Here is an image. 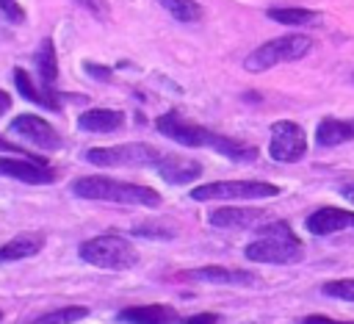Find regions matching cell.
I'll return each instance as SVG.
<instances>
[{
  "label": "cell",
  "instance_id": "cell-10",
  "mask_svg": "<svg viewBox=\"0 0 354 324\" xmlns=\"http://www.w3.org/2000/svg\"><path fill=\"white\" fill-rule=\"evenodd\" d=\"M0 174L22 180V183H30V186L55 183V177H58L47 163H36V161L19 158V155H0Z\"/></svg>",
  "mask_w": 354,
  "mask_h": 324
},
{
  "label": "cell",
  "instance_id": "cell-1",
  "mask_svg": "<svg viewBox=\"0 0 354 324\" xmlns=\"http://www.w3.org/2000/svg\"><path fill=\"white\" fill-rule=\"evenodd\" d=\"M257 241H252L243 255L254 263H274V266H288V263H299L304 258V246L296 238V233L290 230V224L285 219H274V222H263L257 224Z\"/></svg>",
  "mask_w": 354,
  "mask_h": 324
},
{
  "label": "cell",
  "instance_id": "cell-25",
  "mask_svg": "<svg viewBox=\"0 0 354 324\" xmlns=\"http://www.w3.org/2000/svg\"><path fill=\"white\" fill-rule=\"evenodd\" d=\"M133 233H136V235H149V238H163V241H169V238L174 235V230L160 227V224H141V227H136Z\"/></svg>",
  "mask_w": 354,
  "mask_h": 324
},
{
  "label": "cell",
  "instance_id": "cell-30",
  "mask_svg": "<svg viewBox=\"0 0 354 324\" xmlns=\"http://www.w3.org/2000/svg\"><path fill=\"white\" fill-rule=\"evenodd\" d=\"M0 152H14V155H22V158H30V161H33V155H28L22 147L11 144V141H8V138H3V136H0Z\"/></svg>",
  "mask_w": 354,
  "mask_h": 324
},
{
  "label": "cell",
  "instance_id": "cell-7",
  "mask_svg": "<svg viewBox=\"0 0 354 324\" xmlns=\"http://www.w3.org/2000/svg\"><path fill=\"white\" fill-rule=\"evenodd\" d=\"M155 127H158L160 136L183 144V147H210L213 150V144L218 141V133L216 130H207L202 125H194V122L183 119L177 111H166L163 116H158L155 119Z\"/></svg>",
  "mask_w": 354,
  "mask_h": 324
},
{
  "label": "cell",
  "instance_id": "cell-31",
  "mask_svg": "<svg viewBox=\"0 0 354 324\" xmlns=\"http://www.w3.org/2000/svg\"><path fill=\"white\" fill-rule=\"evenodd\" d=\"M86 72L94 75V78H111V69H102V66H97L91 61H86Z\"/></svg>",
  "mask_w": 354,
  "mask_h": 324
},
{
  "label": "cell",
  "instance_id": "cell-18",
  "mask_svg": "<svg viewBox=\"0 0 354 324\" xmlns=\"http://www.w3.org/2000/svg\"><path fill=\"white\" fill-rule=\"evenodd\" d=\"M354 138V119H335V116H326L318 122L315 127V141L318 147H337V144H346Z\"/></svg>",
  "mask_w": 354,
  "mask_h": 324
},
{
  "label": "cell",
  "instance_id": "cell-9",
  "mask_svg": "<svg viewBox=\"0 0 354 324\" xmlns=\"http://www.w3.org/2000/svg\"><path fill=\"white\" fill-rule=\"evenodd\" d=\"M11 130L17 136L28 138L30 144L41 147V150H58L64 144L61 136H58V130L50 122H44L41 116H36V114H19V116H14L11 119Z\"/></svg>",
  "mask_w": 354,
  "mask_h": 324
},
{
  "label": "cell",
  "instance_id": "cell-24",
  "mask_svg": "<svg viewBox=\"0 0 354 324\" xmlns=\"http://www.w3.org/2000/svg\"><path fill=\"white\" fill-rule=\"evenodd\" d=\"M321 291L332 299H343V302H354V277L346 280H326L321 285Z\"/></svg>",
  "mask_w": 354,
  "mask_h": 324
},
{
  "label": "cell",
  "instance_id": "cell-34",
  "mask_svg": "<svg viewBox=\"0 0 354 324\" xmlns=\"http://www.w3.org/2000/svg\"><path fill=\"white\" fill-rule=\"evenodd\" d=\"M351 80H354V72H351Z\"/></svg>",
  "mask_w": 354,
  "mask_h": 324
},
{
  "label": "cell",
  "instance_id": "cell-22",
  "mask_svg": "<svg viewBox=\"0 0 354 324\" xmlns=\"http://www.w3.org/2000/svg\"><path fill=\"white\" fill-rule=\"evenodd\" d=\"M88 316V307H83V305H69V307H55V310H50V313H41V316H36L33 321H28V324H72V321H80V318H86Z\"/></svg>",
  "mask_w": 354,
  "mask_h": 324
},
{
  "label": "cell",
  "instance_id": "cell-27",
  "mask_svg": "<svg viewBox=\"0 0 354 324\" xmlns=\"http://www.w3.org/2000/svg\"><path fill=\"white\" fill-rule=\"evenodd\" d=\"M0 8L6 11V17H8L11 22H25V11H22L14 0H0Z\"/></svg>",
  "mask_w": 354,
  "mask_h": 324
},
{
  "label": "cell",
  "instance_id": "cell-32",
  "mask_svg": "<svg viewBox=\"0 0 354 324\" xmlns=\"http://www.w3.org/2000/svg\"><path fill=\"white\" fill-rule=\"evenodd\" d=\"M8 108H11V97H8V91H3V89H0V116H3Z\"/></svg>",
  "mask_w": 354,
  "mask_h": 324
},
{
  "label": "cell",
  "instance_id": "cell-35",
  "mask_svg": "<svg viewBox=\"0 0 354 324\" xmlns=\"http://www.w3.org/2000/svg\"><path fill=\"white\" fill-rule=\"evenodd\" d=\"M0 318H3V313H0Z\"/></svg>",
  "mask_w": 354,
  "mask_h": 324
},
{
  "label": "cell",
  "instance_id": "cell-3",
  "mask_svg": "<svg viewBox=\"0 0 354 324\" xmlns=\"http://www.w3.org/2000/svg\"><path fill=\"white\" fill-rule=\"evenodd\" d=\"M77 255L97 266V269H113V271H124V269H133L138 263V252L136 246L122 238V235H113V233H105V235H94L88 241H83L77 246Z\"/></svg>",
  "mask_w": 354,
  "mask_h": 324
},
{
  "label": "cell",
  "instance_id": "cell-6",
  "mask_svg": "<svg viewBox=\"0 0 354 324\" xmlns=\"http://www.w3.org/2000/svg\"><path fill=\"white\" fill-rule=\"evenodd\" d=\"M163 150L144 144V141H130V144H116V147H91L86 150V161L94 166H152Z\"/></svg>",
  "mask_w": 354,
  "mask_h": 324
},
{
  "label": "cell",
  "instance_id": "cell-2",
  "mask_svg": "<svg viewBox=\"0 0 354 324\" xmlns=\"http://www.w3.org/2000/svg\"><path fill=\"white\" fill-rule=\"evenodd\" d=\"M72 194L80 199H100V202H119V205H141V208H158L163 197L138 183H122L111 180L105 174H86L72 183Z\"/></svg>",
  "mask_w": 354,
  "mask_h": 324
},
{
  "label": "cell",
  "instance_id": "cell-8",
  "mask_svg": "<svg viewBox=\"0 0 354 324\" xmlns=\"http://www.w3.org/2000/svg\"><path fill=\"white\" fill-rule=\"evenodd\" d=\"M307 152V136L299 122L279 119L271 125V141H268V155L279 163H296Z\"/></svg>",
  "mask_w": 354,
  "mask_h": 324
},
{
  "label": "cell",
  "instance_id": "cell-23",
  "mask_svg": "<svg viewBox=\"0 0 354 324\" xmlns=\"http://www.w3.org/2000/svg\"><path fill=\"white\" fill-rule=\"evenodd\" d=\"M174 19H180V22H199L202 19V6L196 3V0H158Z\"/></svg>",
  "mask_w": 354,
  "mask_h": 324
},
{
  "label": "cell",
  "instance_id": "cell-11",
  "mask_svg": "<svg viewBox=\"0 0 354 324\" xmlns=\"http://www.w3.org/2000/svg\"><path fill=\"white\" fill-rule=\"evenodd\" d=\"M304 227L313 235H332V233H340V230H354V210L324 205V208L313 210L304 219Z\"/></svg>",
  "mask_w": 354,
  "mask_h": 324
},
{
  "label": "cell",
  "instance_id": "cell-21",
  "mask_svg": "<svg viewBox=\"0 0 354 324\" xmlns=\"http://www.w3.org/2000/svg\"><path fill=\"white\" fill-rule=\"evenodd\" d=\"M266 14H268V19L279 22V25H296V28L315 25L321 19V14L313 8H268Z\"/></svg>",
  "mask_w": 354,
  "mask_h": 324
},
{
  "label": "cell",
  "instance_id": "cell-12",
  "mask_svg": "<svg viewBox=\"0 0 354 324\" xmlns=\"http://www.w3.org/2000/svg\"><path fill=\"white\" fill-rule=\"evenodd\" d=\"M177 280H194V282H216V285H254L257 274L246 269H224V266H202L180 271Z\"/></svg>",
  "mask_w": 354,
  "mask_h": 324
},
{
  "label": "cell",
  "instance_id": "cell-26",
  "mask_svg": "<svg viewBox=\"0 0 354 324\" xmlns=\"http://www.w3.org/2000/svg\"><path fill=\"white\" fill-rule=\"evenodd\" d=\"M77 6H83L88 14H94L97 19H105L108 17V6H105V0H75Z\"/></svg>",
  "mask_w": 354,
  "mask_h": 324
},
{
  "label": "cell",
  "instance_id": "cell-28",
  "mask_svg": "<svg viewBox=\"0 0 354 324\" xmlns=\"http://www.w3.org/2000/svg\"><path fill=\"white\" fill-rule=\"evenodd\" d=\"M183 324H218V316L216 313H196V316L183 318Z\"/></svg>",
  "mask_w": 354,
  "mask_h": 324
},
{
  "label": "cell",
  "instance_id": "cell-13",
  "mask_svg": "<svg viewBox=\"0 0 354 324\" xmlns=\"http://www.w3.org/2000/svg\"><path fill=\"white\" fill-rule=\"evenodd\" d=\"M158 174L171 183V186H185V183H194L199 174H202V163L194 161V158H185V155H174V152H163L155 163Z\"/></svg>",
  "mask_w": 354,
  "mask_h": 324
},
{
  "label": "cell",
  "instance_id": "cell-20",
  "mask_svg": "<svg viewBox=\"0 0 354 324\" xmlns=\"http://www.w3.org/2000/svg\"><path fill=\"white\" fill-rule=\"evenodd\" d=\"M33 61H36V69H39L41 83L44 86H53L55 78H58V61H55V44H53V39H41Z\"/></svg>",
  "mask_w": 354,
  "mask_h": 324
},
{
  "label": "cell",
  "instance_id": "cell-29",
  "mask_svg": "<svg viewBox=\"0 0 354 324\" xmlns=\"http://www.w3.org/2000/svg\"><path fill=\"white\" fill-rule=\"evenodd\" d=\"M301 324H354V321H335V318H329V316H318V313H313V316H304Z\"/></svg>",
  "mask_w": 354,
  "mask_h": 324
},
{
  "label": "cell",
  "instance_id": "cell-17",
  "mask_svg": "<svg viewBox=\"0 0 354 324\" xmlns=\"http://www.w3.org/2000/svg\"><path fill=\"white\" fill-rule=\"evenodd\" d=\"M77 127L86 133H116L124 127V114L113 108H88L77 116Z\"/></svg>",
  "mask_w": 354,
  "mask_h": 324
},
{
  "label": "cell",
  "instance_id": "cell-4",
  "mask_svg": "<svg viewBox=\"0 0 354 324\" xmlns=\"http://www.w3.org/2000/svg\"><path fill=\"white\" fill-rule=\"evenodd\" d=\"M313 50V39L310 36H301V33H288V36H277V39H268L263 42L260 47H254L246 58H243V66L249 72H266L277 64H285V61H299L304 58L307 53Z\"/></svg>",
  "mask_w": 354,
  "mask_h": 324
},
{
  "label": "cell",
  "instance_id": "cell-15",
  "mask_svg": "<svg viewBox=\"0 0 354 324\" xmlns=\"http://www.w3.org/2000/svg\"><path fill=\"white\" fill-rule=\"evenodd\" d=\"M14 86H17V91L25 97V100H30V102H36V105H44V108H50V111H61V97H58V91L53 89V86H36L33 80H30V75L22 69V66H17L14 69Z\"/></svg>",
  "mask_w": 354,
  "mask_h": 324
},
{
  "label": "cell",
  "instance_id": "cell-5",
  "mask_svg": "<svg viewBox=\"0 0 354 324\" xmlns=\"http://www.w3.org/2000/svg\"><path fill=\"white\" fill-rule=\"evenodd\" d=\"M279 186L266 183V180H216L196 186L191 191V199L196 202H210V199H268L277 197Z\"/></svg>",
  "mask_w": 354,
  "mask_h": 324
},
{
  "label": "cell",
  "instance_id": "cell-14",
  "mask_svg": "<svg viewBox=\"0 0 354 324\" xmlns=\"http://www.w3.org/2000/svg\"><path fill=\"white\" fill-rule=\"evenodd\" d=\"M268 213L263 208H238V205H224V208H216L207 213V222L213 227H221V230H243V227H257L263 224Z\"/></svg>",
  "mask_w": 354,
  "mask_h": 324
},
{
  "label": "cell",
  "instance_id": "cell-19",
  "mask_svg": "<svg viewBox=\"0 0 354 324\" xmlns=\"http://www.w3.org/2000/svg\"><path fill=\"white\" fill-rule=\"evenodd\" d=\"M41 246H44V235H39V233H22V235H14L11 241H6L0 246V260L3 263L22 260V258H30V255L41 252Z\"/></svg>",
  "mask_w": 354,
  "mask_h": 324
},
{
  "label": "cell",
  "instance_id": "cell-16",
  "mask_svg": "<svg viewBox=\"0 0 354 324\" xmlns=\"http://www.w3.org/2000/svg\"><path fill=\"white\" fill-rule=\"evenodd\" d=\"M122 321L127 324H180V313L171 305H136V307H124L119 313Z\"/></svg>",
  "mask_w": 354,
  "mask_h": 324
},
{
  "label": "cell",
  "instance_id": "cell-33",
  "mask_svg": "<svg viewBox=\"0 0 354 324\" xmlns=\"http://www.w3.org/2000/svg\"><path fill=\"white\" fill-rule=\"evenodd\" d=\"M340 197H346V199L354 205V183H346V186H340Z\"/></svg>",
  "mask_w": 354,
  "mask_h": 324
}]
</instances>
